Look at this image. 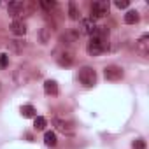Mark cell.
<instances>
[{
	"instance_id": "7",
	"label": "cell",
	"mask_w": 149,
	"mask_h": 149,
	"mask_svg": "<svg viewBox=\"0 0 149 149\" xmlns=\"http://www.w3.org/2000/svg\"><path fill=\"white\" fill-rule=\"evenodd\" d=\"M23 9H25V4H23V2H11V4L7 6V11H9V14H13V16L21 14Z\"/></svg>"
},
{
	"instance_id": "17",
	"label": "cell",
	"mask_w": 149,
	"mask_h": 149,
	"mask_svg": "<svg viewBox=\"0 0 149 149\" xmlns=\"http://www.w3.org/2000/svg\"><path fill=\"white\" fill-rule=\"evenodd\" d=\"M54 6H56V2H53V0H51V2H49V0H40V7H44L46 11L53 9Z\"/></svg>"
},
{
	"instance_id": "20",
	"label": "cell",
	"mask_w": 149,
	"mask_h": 149,
	"mask_svg": "<svg viewBox=\"0 0 149 149\" xmlns=\"http://www.w3.org/2000/svg\"><path fill=\"white\" fill-rule=\"evenodd\" d=\"M0 65H2V67H7V54H2V56H0Z\"/></svg>"
},
{
	"instance_id": "11",
	"label": "cell",
	"mask_w": 149,
	"mask_h": 149,
	"mask_svg": "<svg viewBox=\"0 0 149 149\" xmlns=\"http://www.w3.org/2000/svg\"><path fill=\"white\" fill-rule=\"evenodd\" d=\"M53 123H54V125H56V128H58L60 132H63V133H70V132H72L70 125H68V123H65V121H61V119H58V118H54V119H53Z\"/></svg>"
},
{
	"instance_id": "13",
	"label": "cell",
	"mask_w": 149,
	"mask_h": 149,
	"mask_svg": "<svg viewBox=\"0 0 149 149\" xmlns=\"http://www.w3.org/2000/svg\"><path fill=\"white\" fill-rule=\"evenodd\" d=\"M44 142H46V146H49V147H53V146H56V133L54 132H46L44 133Z\"/></svg>"
},
{
	"instance_id": "8",
	"label": "cell",
	"mask_w": 149,
	"mask_h": 149,
	"mask_svg": "<svg viewBox=\"0 0 149 149\" xmlns=\"http://www.w3.org/2000/svg\"><path fill=\"white\" fill-rule=\"evenodd\" d=\"M139 19H140V16H139L137 11H128L125 14V23L126 25H135V23H139Z\"/></svg>"
},
{
	"instance_id": "9",
	"label": "cell",
	"mask_w": 149,
	"mask_h": 149,
	"mask_svg": "<svg viewBox=\"0 0 149 149\" xmlns=\"http://www.w3.org/2000/svg\"><path fill=\"white\" fill-rule=\"evenodd\" d=\"M44 91L47 93V95H58V84H56V81H46L44 83Z\"/></svg>"
},
{
	"instance_id": "5",
	"label": "cell",
	"mask_w": 149,
	"mask_h": 149,
	"mask_svg": "<svg viewBox=\"0 0 149 149\" xmlns=\"http://www.w3.org/2000/svg\"><path fill=\"white\" fill-rule=\"evenodd\" d=\"M95 28H97V25H95V21H93L91 18H86V19L81 21V32H83V33H86V35H93Z\"/></svg>"
},
{
	"instance_id": "15",
	"label": "cell",
	"mask_w": 149,
	"mask_h": 149,
	"mask_svg": "<svg viewBox=\"0 0 149 149\" xmlns=\"http://www.w3.org/2000/svg\"><path fill=\"white\" fill-rule=\"evenodd\" d=\"M68 18L70 19H77L79 18V13H77L76 4H74V2H68Z\"/></svg>"
},
{
	"instance_id": "12",
	"label": "cell",
	"mask_w": 149,
	"mask_h": 149,
	"mask_svg": "<svg viewBox=\"0 0 149 149\" xmlns=\"http://www.w3.org/2000/svg\"><path fill=\"white\" fill-rule=\"evenodd\" d=\"M21 116H23V118H35V116H37L35 107H33V105H23V107H21Z\"/></svg>"
},
{
	"instance_id": "18",
	"label": "cell",
	"mask_w": 149,
	"mask_h": 149,
	"mask_svg": "<svg viewBox=\"0 0 149 149\" xmlns=\"http://www.w3.org/2000/svg\"><path fill=\"white\" fill-rule=\"evenodd\" d=\"M128 6H130L128 0H116V7H118V9H126Z\"/></svg>"
},
{
	"instance_id": "4",
	"label": "cell",
	"mask_w": 149,
	"mask_h": 149,
	"mask_svg": "<svg viewBox=\"0 0 149 149\" xmlns=\"http://www.w3.org/2000/svg\"><path fill=\"white\" fill-rule=\"evenodd\" d=\"M104 76L107 81H119L123 77V68L118 65H109L104 68Z\"/></svg>"
},
{
	"instance_id": "1",
	"label": "cell",
	"mask_w": 149,
	"mask_h": 149,
	"mask_svg": "<svg viewBox=\"0 0 149 149\" xmlns=\"http://www.w3.org/2000/svg\"><path fill=\"white\" fill-rule=\"evenodd\" d=\"M107 47H109V30L105 26H97L88 46H86V51L90 56H98Z\"/></svg>"
},
{
	"instance_id": "14",
	"label": "cell",
	"mask_w": 149,
	"mask_h": 149,
	"mask_svg": "<svg viewBox=\"0 0 149 149\" xmlns=\"http://www.w3.org/2000/svg\"><path fill=\"white\" fill-rule=\"evenodd\" d=\"M46 125H47L46 118H42V116H35V119H33V126H35V130H44Z\"/></svg>"
},
{
	"instance_id": "2",
	"label": "cell",
	"mask_w": 149,
	"mask_h": 149,
	"mask_svg": "<svg viewBox=\"0 0 149 149\" xmlns=\"http://www.w3.org/2000/svg\"><path fill=\"white\" fill-rule=\"evenodd\" d=\"M79 81H81V84L86 86V88L95 86V84H97V72H95L91 67H83V68L79 70Z\"/></svg>"
},
{
	"instance_id": "19",
	"label": "cell",
	"mask_w": 149,
	"mask_h": 149,
	"mask_svg": "<svg viewBox=\"0 0 149 149\" xmlns=\"http://www.w3.org/2000/svg\"><path fill=\"white\" fill-rule=\"evenodd\" d=\"M47 32H49V28H47V26H44V30H42V35H40V39H42V44H46V42H47V39H49V37H47Z\"/></svg>"
},
{
	"instance_id": "10",
	"label": "cell",
	"mask_w": 149,
	"mask_h": 149,
	"mask_svg": "<svg viewBox=\"0 0 149 149\" xmlns=\"http://www.w3.org/2000/svg\"><path fill=\"white\" fill-rule=\"evenodd\" d=\"M72 61H74L72 53H63V54L58 58V63H60L61 67H70V65H72Z\"/></svg>"
},
{
	"instance_id": "6",
	"label": "cell",
	"mask_w": 149,
	"mask_h": 149,
	"mask_svg": "<svg viewBox=\"0 0 149 149\" xmlns=\"http://www.w3.org/2000/svg\"><path fill=\"white\" fill-rule=\"evenodd\" d=\"M11 32H13L14 35H25V33H26V25H25L23 21H19V19H14V21L11 23Z\"/></svg>"
},
{
	"instance_id": "3",
	"label": "cell",
	"mask_w": 149,
	"mask_h": 149,
	"mask_svg": "<svg viewBox=\"0 0 149 149\" xmlns=\"http://www.w3.org/2000/svg\"><path fill=\"white\" fill-rule=\"evenodd\" d=\"M107 14H109V2H105V0H98V2L91 4V19L104 18Z\"/></svg>"
},
{
	"instance_id": "16",
	"label": "cell",
	"mask_w": 149,
	"mask_h": 149,
	"mask_svg": "<svg viewBox=\"0 0 149 149\" xmlns=\"http://www.w3.org/2000/svg\"><path fill=\"white\" fill-rule=\"evenodd\" d=\"M132 147L133 149H146V140L144 139H135L132 142Z\"/></svg>"
}]
</instances>
